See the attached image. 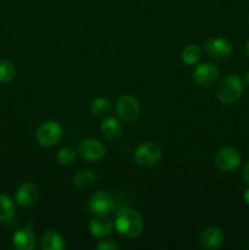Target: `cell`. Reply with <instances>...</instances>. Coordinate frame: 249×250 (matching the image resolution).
<instances>
[{"instance_id":"cell-22","label":"cell","mask_w":249,"mask_h":250,"mask_svg":"<svg viewBox=\"0 0 249 250\" xmlns=\"http://www.w3.org/2000/svg\"><path fill=\"white\" fill-rule=\"evenodd\" d=\"M76 159V150L75 149L70 148V146H65L61 148L60 150L56 154V160L60 165H71Z\"/></svg>"},{"instance_id":"cell-23","label":"cell","mask_w":249,"mask_h":250,"mask_svg":"<svg viewBox=\"0 0 249 250\" xmlns=\"http://www.w3.org/2000/svg\"><path fill=\"white\" fill-rule=\"evenodd\" d=\"M98 250H119L120 246L112 241H103L97 246Z\"/></svg>"},{"instance_id":"cell-4","label":"cell","mask_w":249,"mask_h":250,"mask_svg":"<svg viewBox=\"0 0 249 250\" xmlns=\"http://www.w3.org/2000/svg\"><path fill=\"white\" fill-rule=\"evenodd\" d=\"M117 117L124 124H132L141 115V105L134 97L129 94L121 95L115 105Z\"/></svg>"},{"instance_id":"cell-3","label":"cell","mask_w":249,"mask_h":250,"mask_svg":"<svg viewBox=\"0 0 249 250\" xmlns=\"http://www.w3.org/2000/svg\"><path fill=\"white\" fill-rule=\"evenodd\" d=\"M163 150L160 146L154 142H145L138 146L134 150V161L143 167H153L160 161Z\"/></svg>"},{"instance_id":"cell-9","label":"cell","mask_w":249,"mask_h":250,"mask_svg":"<svg viewBox=\"0 0 249 250\" xmlns=\"http://www.w3.org/2000/svg\"><path fill=\"white\" fill-rule=\"evenodd\" d=\"M233 51L232 44L224 38H211L205 42L204 53L212 60H225Z\"/></svg>"},{"instance_id":"cell-10","label":"cell","mask_w":249,"mask_h":250,"mask_svg":"<svg viewBox=\"0 0 249 250\" xmlns=\"http://www.w3.org/2000/svg\"><path fill=\"white\" fill-rule=\"evenodd\" d=\"M106 149L100 141L89 138L83 141L78 146V154L87 161H99L105 156Z\"/></svg>"},{"instance_id":"cell-5","label":"cell","mask_w":249,"mask_h":250,"mask_svg":"<svg viewBox=\"0 0 249 250\" xmlns=\"http://www.w3.org/2000/svg\"><path fill=\"white\" fill-rule=\"evenodd\" d=\"M62 133V126L58 121H45L37 128L36 139L39 146L50 148L59 143Z\"/></svg>"},{"instance_id":"cell-17","label":"cell","mask_w":249,"mask_h":250,"mask_svg":"<svg viewBox=\"0 0 249 250\" xmlns=\"http://www.w3.org/2000/svg\"><path fill=\"white\" fill-rule=\"evenodd\" d=\"M41 248L43 250H62L65 248V242L59 232L50 229L42 237Z\"/></svg>"},{"instance_id":"cell-16","label":"cell","mask_w":249,"mask_h":250,"mask_svg":"<svg viewBox=\"0 0 249 250\" xmlns=\"http://www.w3.org/2000/svg\"><path fill=\"white\" fill-rule=\"evenodd\" d=\"M97 180L98 176L94 171L90 170V168H83V170H80L73 176L72 182L77 189L85 190L92 188L94 183L97 182Z\"/></svg>"},{"instance_id":"cell-12","label":"cell","mask_w":249,"mask_h":250,"mask_svg":"<svg viewBox=\"0 0 249 250\" xmlns=\"http://www.w3.org/2000/svg\"><path fill=\"white\" fill-rule=\"evenodd\" d=\"M225 234L220 227L210 226L205 229L199 236V246L204 249L219 248L224 243Z\"/></svg>"},{"instance_id":"cell-15","label":"cell","mask_w":249,"mask_h":250,"mask_svg":"<svg viewBox=\"0 0 249 250\" xmlns=\"http://www.w3.org/2000/svg\"><path fill=\"white\" fill-rule=\"evenodd\" d=\"M100 131H102L103 137L106 141H116L122 136L124 128H122V125L119 120L115 119V117H107L102 122Z\"/></svg>"},{"instance_id":"cell-11","label":"cell","mask_w":249,"mask_h":250,"mask_svg":"<svg viewBox=\"0 0 249 250\" xmlns=\"http://www.w3.org/2000/svg\"><path fill=\"white\" fill-rule=\"evenodd\" d=\"M15 198H16V203L19 205L24 208H31L38 202L39 188L33 182H24L17 188Z\"/></svg>"},{"instance_id":"cell-18","label":"cell","mask_w":249,"mask_h":250,"mask_svg":"<svg viewBox=\"0 0 249 250\" xmlns=\"http://www.w3.org/2000/svg\"><path fill=\"white\" fill-rule=\"evenodd\" d=\"M110 109H111V102L105 97L97 98L90 104V112L95 117L105 116L106 114H109Z\"/></svg>"},{"instance_id":"cell-20","label":"cell","mask_w":249,"mask_h":250,"mask_svg":"<svg viewBox=\"0 0 249 250\" xmlns=\"http://www.w3.org/2000/svg\"><path fill=\"white\" fill-rule=\"evenodd\" d=\"M15 215V204L10 197L0 194V221H9Z\"/></svg>"},{"instance_id":"cell-24","label":"cell","mask_w":249,"mask_h":250,"mask_svg":"<svg viewBox=\"0 0 249 250\" xmlns=\"http://www.w3.org/2000/svg\"><path fill=\"white\" fill-rule=\"evenodd\" d=\"M242 177L249 185V161H247L243 166V170H242Z\"/></svg>"},{"instance_id":"cell-7","label":"cell","mask_w":249,"mask_h":250,"mask_svg":"<svg viewBox=\"0 0 249 250\" xmlns=\"http://www.w3.org/2000/svg\"><path fill=\"white\" fill-rule=\"evenodd\" d=\"M220 70L217 66L210 62H202L195 66L192 78L199 87L209 88L219 80Z\"/></svg>"},{"instance_id":"cell-26","label":"cell","mask_w":249,"mask_h":250,"mask_svg":"<svg viewBox=\"0 0 249 250\" xmlns=\"http://www.w3.org/2000/svg\"><path fill=\"white\" fill-rule=\"evenodd\" d=\"M246 80H247V82H248V84H249V71L247 72V75H246Z\"/></svg>"},{"instance_id":"cell-27","label":"cell","mask_w":249,"mask_h":250,"mask_svg":"<svg viewBox=\"0 0 249 250\" xmlns=\"http://www.w3.org/2000/svg\"><path fill=\"white\" fill-rule=\"evenodd\" d=\"M247 51H248V54H249V39H248V42H247Z\"/></svg>"},{"instance_id":"cell-21","label":"cell","mask_w":249,"mask_h":250,"mask_svg":"<svg viewBox=\"0 0 249 250\" xmlns=\"http://www.w3.org/2000/svg\"><path fill=\"white\" fill-rule=\"evenodd\" d=\"M16 67L9 60L0 61V82L10 83L16 77Z\"/></svg>"},{"instance_id":"cell-25","label":"cell","mask_w":249,"mask_h":250,"mask_svg":"<svg viewBox=\"0 0 249 250\" xmlns=\"http://www.w3.org/2000/svg\"><path fill=\"white\" fill-rule=\"evenodd\" d=\"M244 200H246L247 204L249 205V188L246 190V193H244Z\"/></svg>"},{"instance_id":"cell-8","label":"cell","mask_w":249,"mask_h":250,"mask_svg":"<svg viewBox=\"0 0 249 250\" xmlns=\"http://www.w3.org/2000/svg\"><path fill=\"white\" fill-rule=\"evenodd\" d=\"M242 156L237 149L226 146L220 149L215 155V165L224 172H232L241 165Z\"/></svg>"},{"instance_id":"cell-2","label":"cell","mask_w":249,"mask_h":250,"mask_svg":"<svg viewBox=\"0 0 249 250\" xmlns=\"http://www.w3.org/2000/svg\"><path fill=\"white\" fill-rule=\"evenodd\" d=\"M244 90L243 81L237 75H228L221 81L216 90V97L222 104H233L242 97Z\"/></svg>"},{"instance_id":"cell-19","label":"cell","mask_w":249,"mask_h":250,"mask_svg":"<svg viewBox=\"0 0 249 250\" xmlns=\"http://www.w3.org/2000/svg\"><path fill=\"white\" fill-rule=\"evenodd\" d=\"M202 58V49L197 44H189L182 51V61L186 65H195Z\"/></svg>"},{"instance_id":"cell-13","label":"cell","mask_w":249,"mask_h":250,"mask_svg":"<svg viewBox=\"0 0 249 250\" xmlns=\"http://www.w3.org/2000/svg\"><path fill=\"white\" fill-rule=\"evenodd\" d=\"M12 243L15 248L19 250H33L36 247V236L32 231V224L16 231L12 238Z\"/></svg>"},{"instance_id":"cell-14","label":"cell","mask_w":249,"mask_h":250,"mask_svg":"<svg viewBox=\"0 0 249 250\" xmlns=\"http://www.w3.org/2000/svg\"><path fill=\"white\" fill-rule=\"evenodd\" d=\"M112 229H114V222L110 221L107 216H97L89 222L90 233L97 238L110 236L112 233Z\"/></svg>"},{"instance_id":"cell-1","label":"cell","mask_w":249,"mask_h":250,"mask_svg":"<svg viewBox=\"0 0 249 250\" xmlns=\"http://www.w3.org/2000/svg\"><path fill=\"white\" fill-rule=\"evenodd\" d=\"M114 227L121 236L126 238H134L143 231L144 221L136 210L124 208L119 210L115 215Z\"/></svg>"},{"instance_id":"cell-6","label":"cell","mask_w":249,"mask_h":250,"mask_svg":"<svg viewBox=\"0 0 249 250\" xmlns=\"http://www.w3.org/2000/svg\"><path fill=\"white\" fill-rule=\"evenodd\" d=\"M88 208L95 216H107L114 211L115 199L109 192L99 190L90 197Z\"/></svg>"}]
</instances>
